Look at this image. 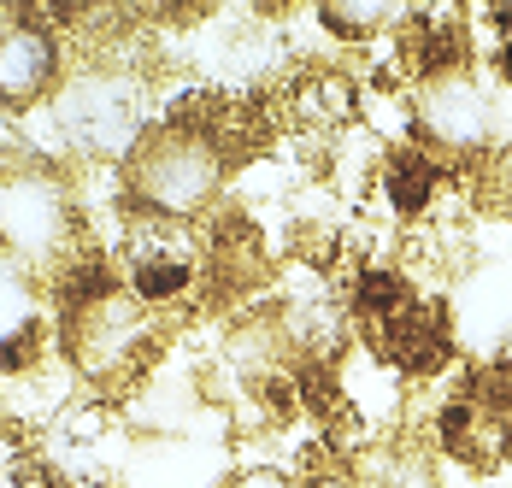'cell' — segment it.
Segmentation results:
<instances>
[{
	"mask_svg": "<svg viewBox=\"0 0 512 488\" xmlns=\"http://www.w3.org/2000/svg\"><path fill=\"white\" fill-rule=\"evenodd\" d=\"M53 342H59V365L89 394H130L159 371L171 324L124 283H112L106 294L53 312Z\"/></svg>",
	"mask_w": 512,
	"mask_h": 488,
	"instance_id": "1",
	"label": "cell"
},
{
	"mask_svg": "<svg viewBox=\"0 0 512 488\" xmlns=\"http://www.w3.org/2000/svg\"><path fill=\"white\" fill-rule=\"evenodd\" d=\"M124 177V200L136 218H159V224H206L224 189L236 177L230 153L218 147L212 130H189V124H154L136 153L118 165Z\"/></svg>",
	"mask_w": 512,
	"mask_h": 488,
	"instance_id": "2",
	"label": "cell"
},
{
	"mask_svg": "<svg viewBox=\"0 0 512 488\" xmlns=\"http://www.w3.org/2000/svg\"><path fill=\"white\" fill-rule=\"evenodd\" d=\"M83 242H89V224H83L71 171L12 147L0 159V259L48 283Z\"/></svg>",
	"mask_w": 512,
	"mask_h": 488,
	"instance_id": "3",
	"label": "cell"
},
{
	"mask_svg": "<svg viewBox=\"0 0 512 488\" xmlns=\"http://www.w3.org/2000/svg\"><path fill=\"white\" fill-rule=\"evenodd\" d=\"M112 259H118V283L142 306H154L159 318H171V306H183V300H195L206 289L201 224H159V218H136L130 212Z\"/></svg>",
	"mask_w": 512,
	"mask_h": 488,
	"instance_id": "4",
	"label": "cell"
},
{
	"mask_svg": "<svg viewBox=\"0 0 512 488\" xmlns=\"http://www.w3.org/2000/svg\"><path fill=\"white\" fill-rule=\"evenodd\" d=\"M412 136L454 159V165H483L495 153V83L483 65L448 71L412 89Z\"/></svg>",
	"mask_w": 512,
	"mask_h": 488,
	"instance_id": "5",
	"label": "cell"
},
{
	"mask_svg": "<svg viewBox=\"0 0 512 488\" xmlns=\"http://www.w3.org/2000/svg\"><path fill=\"white\" fill-rule=\"evenodd\" d=\"M65 83V36L48 24L0 30V112H42Z\"/></svg>",
	"mask_w": 512,
	"mask_h": 488,
	"instance_id": "6",
	"label": "cell"
},
{
	"mask_svg": "<svg viewBox=\"0 0 512 488\" xmlns=\"http://www.w3.org/2000/svg\"><path fill=\"white\" fill-rule=\"evenodd\" d=\"M407 6L412 0H312L324 36L336 48H377V42H389L401 30Z\"/></svg>",
	"mask_w": 512,
	"mask_h": 488,
	"instance_id": "7",
	"label": "cell"
},
{
	"mask_svg": "<svg viewBox=\"0 0 512 488\" xmlns=\"http://www.w3.org/2000/svg\"><path fill=\"white\" fill-rule=\"evenodd\" d=\"M224 488H301L295 471H283V465H242V471H230Z\"/></svg>",
	"mask_w": 512,
	"mask_h": 488,
	"instance_id": "8",
	"label": "cell"
},
{
	"mask_svg": "<svg viewBox=\"0 0 512 488\" xmlns=\"http://www.w3.org/2000/svg\"><path fill=\"white\" fill-rule=\"evenodd\" d=\"M301 488H371V483H365L354 465L342 459V465H312L307 477H301Z\"/></svg>",
	"mask_w": 512,
	"mask_h": 488,
	"instance_id": "9",
	"label": "cell"
},
{
	"mask_svg": "<svg viewBox=\"0 0 512 488\" xmlns=\"http://www.w3.org/2000/svg\"><path fill=\"white\" fill-rule=\"evenodd\" d=\"M489 365H501V371L512 377V330L501 336V347H495V359H489Z\"/></svg>",
	"mask_w": 512,
	"mask_h": 488,
	"instance_id": "10",
	"label": "cell"
}]
</instances>
